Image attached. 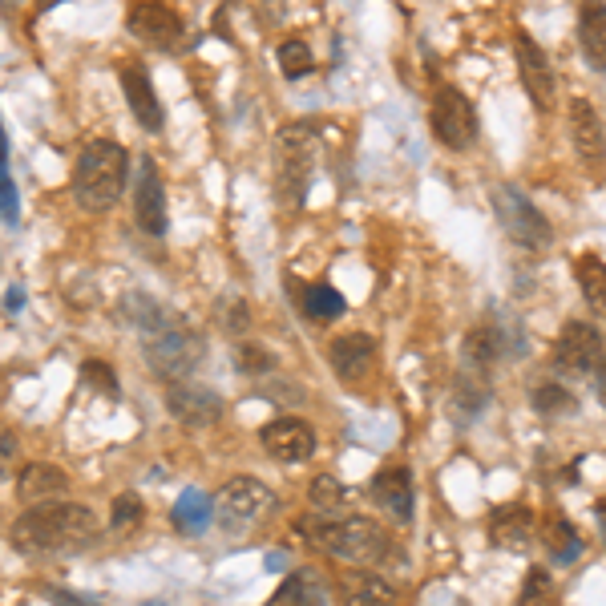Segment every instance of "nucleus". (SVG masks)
Returning <instances> with one entry per match:
<instances>
[{
	"label": "nucleus",
	"mask_w": 606,
	"mask_h": 606,
	"mask_svg": "<svg viewBox=\"0 0 606 606\" xmlns=\"http://www.w3.org/2000/svg\"><path fill=\"white\" fill-rule=\"evenodd\" d=\"M518 69H522V85H526L534 106L554 110V69H550V57L534 45L530 33H518Z\"/></svg>",
	"instance_id": "4468645a"
},
{
	"label": "nucleus",
	"mask_w": 606,
	"mask_h": 606,
	"mask_svg": "<svg viewBox=\"0 0 606 606\" xmlns=\"http://www.w3.org/2000/svg\"><path fill=\"white\" fill-rule=\"evenodd\" d=\"M134 219L146 235H166V190H162V178L154 170L150 158H142L138 166V182H134Z\"/></svg>",
	"instance_id": "ddd939ff"
},
{
	"label": "nucleus",
	"mask_w": 606,
	"mask_h": 606,
	"mask_svg": "<svg viewBox=\"0 0 606 606\" xmlns=\"http://www.w3.org/2000/svg\"><path fill=\"white\" fill-rule=\"evenodd\" d=\"M118 81H122V93H126V101H130V110H134L138 126H142V130H150V134H154V130H162L166 114H162L158 89H154L150 73L142 69V61H122V65H118Z\"/></svg>",
	"instance_id": "9d476101"
},
{
	"label": "nucleus",
	"mask_w": 606,
	"mask_h": 606,
	"mask_svg": "<svg viewBox=\"0 0 606 606\" xmlns=\"http://www.w3.org/2000/svg\"><path fill=\"white\" fill-rule=\"evenodd\" d=\"M235 356H239V372H251V376H267L275 368V356L259 344H239Z\"/></svg>",
	"instance_id": "72a5a7b5"
},
{
	"label": "nucleus",
	"mask_w": 606,
	"mask_h": 606,
	"mask_svg": "<svg viewBox=\"0 0 606 606\" xmlns=\"http://www.w3.org/2000/svg\"><path fill=\"white\" fill-rule=\"evenodd\" d=\"M574 279L582 287V299H586V308L606 324V263L594 259V255H582L574 263Z\"/></svg>",
	"instance_id": "393cba45"
},
{
	"label": "nucleus",
	"mask_w": 606,
	"mask_h": 606,
	"mask_svg": "<svg viewBox=\"0 0 606 606\" xmlns=\"http://www.w3.org/2000/svg\"><path fill=\"white\" fill-rule=\"evenodd\" d=\"M279 69H283V77L299 81L303 73L312 69V45H308V41H299V37L283 41V45H279Z\"/></svg>",
	"instance_id": "cd10ccee"
},
{
	"label": "nucleus",
	"mask_w": 606,
	"mask_h": 606,
	"mask_svg": "<svg viewBox=\"0 0 606 606\" xmlns=\"http://www.w3.org/2000/svg\"><path fill=\"white\" fill-rule=\"evenodd\" d=\"M142 606H162V602H142Z\"/></svg>",
	"instance_id": "c03bdc74"
},
{
	"label": "nucleus",
	"mask_w": 606,
	"mask_h": 606,
	"mask_svg": "<svg viewBox=\"0 0 606 606\" xmlns=\"http://www.w3.org/2000/svg\"><path fill=\"white\" fill-rule=\"evenodd\" d=\"M69 485V473L49 465V461H29L21 473H17V497L29 501V505H45V501H57V493Z\"/></svg>",
	"instance_id": "a211bd4d"
},
{
	"label": "nucleus",
	"mask_w": 606,
	"mask_h": 606,
	"mask_svg": "<svg viewBox=\"0 0 606 606\" xmlns=\"http://www.w3.org/2000/svg\"><path fill=\"white\" fill-rule=\"evenodd\" d=\"M453 400H457L461 417H477V413L485 409V400H489V392H485V380H477L473 372L457 376V392H453Z\"/></svg>",
	"instance_id": "c85d7f7f"
},
{
	"label": "nucleus",
	"mask_w": 606,
	"mask_h": 606,
	"mask_svg": "<svg viewBox=\"0 0 606 606\" xmlns=\"http://www.w3.org/2000/svg\"><path fill=\"white\" fill-rule=\"evenodd\" d=\"M283 566H287V554H271V558H267V570H275V574H279Z\"/></svg>",
	"instance_id": "79ce46f5"
},
{
	"label": "nucleus",
	"mask_w": 606,
	"mask_h": 606,
	"mask_svg": "<svg viewBox=\"0 0 606 606\" xmlns=\"http://www.w3.org/2000/svg\"><path fill=\"white\" fill-rule=\"evenodd\" d=\"M493 211L501 219V231L510 235L518 247L526 251H546L550 247V223L534 202L518 190V186H493Z\"/></svg>",
	"instance_id": "39448f33"
},
{
	"label": "nucleus",
	"mask_w": 606,
	"mask_h": 606,
	"mask_svg": "<svg viewBox=\"0 0 606 606\" xmlns=\"http://www.w3.org/2000/svg\"><path fill=\"white\" fill-rule=\"evenodd\" d=\"M340 598H344V606H392L396 590L372 570H352L340 582Z\"/></svg>",
	"instance_id": "4be33fe9"
},
{
	"label": "nucleus",
	"mask_w": 606,
	"mask_h": 606,
	"mask_svg": "<svg viewBox=\"0 0 606 606\" xmlns=\"http://www.w3.org/2000/svg\"><path fill=\"white\" fill-rule=\"evenodd\" d=\"M530 400H534V409H538V413H546V417L566 413V409H574V404H578V400H574V392H566L562 384H538Z\"/></svg>",
	"instance_id": "c756f323"
},
{
	"label": "nucleus",
	"mask_w": 606,
	"mask_h": 606,
	"mask_svg": "<svg viewBox=\"0 0 606 606\" xmlns=\"http://www.w3.org/2000/svg\"><path fill=\"white\" fill-rule=\"evenodd\" d=\"M303 538L312 546L328 550L332 558L356 562V566H380L392 558V538L384 526L368 522V518H340V522H312L303 518L299 522Z\"/></svg>",
	"instance_id": "7ed1b4c3"
},
{
	"label": "nucleus",
	"mask_w": 606,
	"mask_h": 606,
	"mask_svg": "<svg viewBox=\"0 0 606 606\" xmlns=\"http://www.w3.org/2000/svg\"><path fill=\"white\" fill-rule=\"evenodd\" d=\"M598 514H602V538H606V505H598Z\"/></svg>",
	"instance_id": "37998d69"
},
{
	"label": "nucleus",
	"mask_w": 606,
	"mask_h": 606,
	"mask_svg": "<svg viewBox=\"0 0 606 606\" xmlns=\"http://www.w3.org/2000/svg\"><path fill=\"white\" fill-rule=\"evenodd\" d=\"M263 396H267V400H287V404H299V400H303V392H299L295 384H271V388H263Z\"/></svg>",
	"instance_id": "4c0bfd02"
},
{
	"label": "nucleus",
	"mask_w": 606,
	"mask_h": 606,
	"mask_svg": "<svg viewBox=\"0 0 606 606\" xmlns=\"http://www.w3.org/2000/svg\"><path fill=\"white\" fill-rule=\"evenodd\" d=\"M9 538L21 554H77L97 538V518L77 501H45L17 518Z\"/></svg>",
	"instance_id": "f257e3e1"
},
{
	"label": "nucleus",
	"mask_w": 606,
	"mask_h": 606,
	"mask_svg": "<svg viewBox=\"0 0 606 606\" xmlns=\"http://www.w3.org/2000/svg\"><path fill=\"white\" fill-rule=\"evenodd\" d=\"M130 182V150L122 142L97 138L77 154L73 166V198L81 211H110Z\"/></svg>",
	"instance_id": "f03ea898"
},
{
	"label": "nucleus",
	"mask_w": 606,
	"mask_h": 606,
	"mask_svg": "<svg viewBox=\"0 0 606 606\" xmlns=\"http://www.w3.org/2000/svg\"><path fill=\"white\" fill-rule=\"evenodd\" d=\"M81 376H85L89 384H101V392H106V396H118V380H114V372L101 364V360H89V364L81 368Z\"/></svg>",
	"instance_id": "e433bc0d"
},
{
	"label": "nucleus",
	"mask_w": 606,
	"mask_h": 606,
	"mask_svg": "<svg viewBox=\"0 0 606 606\" xmlns=\"http://www.w3.org/2000/svg\"><path fill=\"white\" fill-rule=\"evenodd\" d=\"M263 449L275 457V461H287V465H299L316 453V433L308 429V421L299 417H275L271 425H263Z\"/></svg>",
	"instance_id": "9b49d317"
},
{
	"label": "nucleus",
	"mask_w": 606,
	"mask_h": 606,
	"mask_svg": "<svg viewBox=\"0 0 606 606\" xmlns=\"http://www.w3.org/2000/svg\"><path fill=\"white\" fill-rule=\"evenodd\" d=\"M267 606H328V594H324V582L316 570H291L283 578V586L267 598Z\"/></svg>",
	"instance_id": "aec40b11"
},
{
	"label": "nucleus",
	"mask_w": 606,
	"mask_h": 606,
	"mask_svg": "<svg viewBox=\"0 0 606 606\" xmlns=\"http://www.w3.org/2000/svg\"><path fill=\"white\" fill-rule=\"evenodd\" d=\"M166 404H170V413L182 421V425H190V429H207V425H215L219 417H223V396L215 392V388H207V384H170L166 388Z\"/></svg>",
	"instance_id": "1a4fd4ad"
},
{
	"label": "nucleus",
	"mask_w": 606,
	"mask_h": 606,
	"mask_svg": "<svg viewBox=\"0 0 606 606\" xmlns=\"http://www.w3.org/2000/svg\"><path fill=\"white\" fill-rule=\"evenodd\" d=\"M578 37H582V57L590 61V69H606V5H582Z\"/></svg>",
	"instance_id": "b1692460"
},
{
	"label": "nucleus",
	"mask_w": 606,
	"mask_h": 606,
	"mask_svg": "<svg viewBox=\"0 0 606 606\" xmlns=\"http://www.w3.org/2000/svg\"><path fill=\"white\" fill-rule=\"evenodd\" d=\"M49 602H53V606H89L85 598H73V594H65V590H49Z\"/></svg>",
	"instance_id": "ea45409f"
},
{
	"label": "nucleus",
	"mask_w": 606,
	"mask_h": 606,
	"mask_svg": "<svg viewBox=\"0 0 606 606\" xmlns=\"http://www.w3.org/2000/svg\"><path fill=\"white\" fill-rule=\"evenodd\" d=\"M146 364L166 380V384H186L198 364H202V336L186 324H174V320H158L154 328H146Z\"/></svg>",
	"instance_id": "20e7f679"
},
{
	"label": "nucleus",
	"mask_w": 606,
	"mask_h": 606,
	"mask_svg": "<svg viewBox=\"0 0 606 606\" xmlns=\"http://www.w3.org/2000/svg\"><path fill=\"white\" fill-rule=\"evenodd\" d=\"M542 546L554 554L558 566H570V562L582 558V538L574 534V526H570L562 514H550V518L542 522Z\"/></svg>",
	"instance_id": "a878e982"
},
{
	"label": "nucleus",
	"mask_w": 606,
	"mask_h": 606,
	"mask_svg": "<svg viewBox=\"0 0 606 606\" xmlns=\"http://www.w3.org/2000/svg\"><path fill=\"white\" fill-rule=\"evenodd\" d=\"M17 215H21V194H17V182L9 174V158H0V219L17 223Z\"/></svg>",
	"instance_id": "2f4dec72"
},
{
	"label": "nucleus",
	"mask_w": 606,
	"mask_h": 606,
	"mask_svg": "<svg viewBox=\"0 0 606 606\" xmlns=\"http://www.w3.org/2000/svg\"><path fill=\"white\" fill-rule=\"evenodd\" d=\"M372 497L380 501V510H388L396 522H413V505H417V497H413V473L409 469H380L376 477H372Z\"/></svg>",
	"instance_id": "f3484780"
},
{
	"label": "nucleus",
	"mask_w": 606,
	"mask_h": 606,
	"mask_svg": "<svg viewBox=\"0 0 606 606\" xmlns=\"http://www.w3.org/2000/svg\"><path fill=\"white\" fill-rule=\"evenodd\" d=\"M303 312H308L312 320H340L344 316V295L332 283H316V287H308V295H303Z\"/></svg>",
	"instance_id": "bb28decb"
},
{
	"label": "nucleus",
	"mask_w": 606,
	"mask_h": 606,
	"mask_svg": "<svg viewBox=\"0 0 606 606\" xmlns=\"http://www.w3.org/2000/svg\"><path fill=\"white\" fill-rule=\"evenodd\" d=\"M142 522V501H138V493H122L118 501H114V518H110V526L122 534V530H134Z\"/></svg>",
	"instance_id": "f704fd0d"
},
{
	"label": "nucleus",
	"mask_w": 606,
	"mask_h": 606,
	"mask_svg": "<svg viewBox=\"0 0 606 606\" xmlns=\"http://www.w3.org/2000/svg\"><path fill=\"white\" fill-rule=\"evenodd\" d=\"M130 33L150 49H174L182 37V21L170 5H134L130 9Z\"/></svg>",
	"instance_id": "2eb2a0df"
},
{
	"label": "nucleus",
	"mask_w": 606,
	"mask_h": 606,
	"mask_svg": "<svg viewBox=\"0 0 606 606\" xmlns=\"http://www.w3.org/2000/svg\"><path fill=\"white\" fill-rule=\"evenodd\" d=\"M505 352V332L493 328V320H481L473 324V332L465 336V364L477 368V372H489Z\"/></svg>",
	"instance_id": "5701e85b"
},
{
	"label": "nucleus",
	"mask_w": 606,
	"mask_h": 606,
	"mask_svg": "<svg viewBox=\"0 0 606 606\" xmlns=\"http://www.w3.org/2000/svg\"><path fill=\"white\" fill-rule=\"evenodd\" d=\"M554 356L566 372L574 376H586L602 364V336L598 328H590L586 320H566L562 332H558V344H554Z\"/></svg>",
	"instance_id": "6e6552de"
},
{
	"label": "nucleus",
	"mask_w": 606,
	"mask_h": 606,
	"mask_svg": "<svg viewBox=\"0 0 606 606\" xmlns=\"http://www.w3.org/2000/svg\"><path fill=\"white\" fill-rule=\"evenodd\" d=\"M598 400H602V409H606V360L598 364Z\"/></svg>",
	"instance_id": "a19ab883"
},
{
	"label": "nucleus",
	"mask_w": 606,
	"mask_h": 606,
	"mask_svg": "<svg viewBox=\"0 0 606 606\" xmlns=\"http://www.w3.org/2000/svg\"><path fill=\"white\" fill-rule=\"evenodd\" d=\"M570 138H574V150L582 154V162L590 170H598L602 158H606V134H602V122H598V114H594V106L586 97L570 101Z\"/></svg>",
	"instance_id": "dca6fc26"
},
{
	"label": "nucleus",
	"mask_w": 606,
	"mask_h": 606,
	"mask_svg": "<svg viewBox=\"0 0 606 606\" xmlns=\"http://www.w3.org/2000/svg\"><path fill=\"white\" fill-rule=\"evenodd\" d=\"M21 303H25V287L21 283H13L9 287V299H5V312L13 316V312H21Z\"/></svg>",
	"instance_id": "58836bf2"
},
{
	"label": "nucleus",
	"mask_w": 606,
	"mask_h": 606,
	"mask_svg": "<svg viewBox=\"0 0 606 606\" xmlns=\"http://www.w3.org/2000/svg\"><path fill=\"white\" fill-rule=\"evenodd\" d=\"M546 594H550V574H546L542 566H530V574H526V586H522V598H518V606H542V602H546Z\"/></svg>",
	"instance_id": "c9c22d12"
},
{
	"label": "nucleus",
	"mask_w": 606,
	"mask_h": 606,
	"mask_svg": "<svg viewBox=\"0 0 606 606\" xmlns=\"http://www.w3.org/2000/svg\"><path fill=\"white\" fill-rule=\"evenodd\" d=\"M433 134L445 150H469L477 142V110L457 85H441L433 97Z\"/></svg>",
	"instance_id": "423d86ee"
},
{
	"label": "nucleus",
	"mask_w": 606,
	"mask_h": 606,
	"mask_svg": "<svg viewBox=\"0 0 606 606\" xmlns=\"http://www.w3.org/2000/svg\"><path fill=\"white\" fill-rule=\"evenodd\" d=\"M275 510V493L255 481V477H231L219 493V518L239 530V526H259Z\"/></svg>",
	"instance_id": "0eeeda50"
},
{
	"label": "nucleus",
	"mask_w": 606,
	"mask_h": 606,
	"mask_svg": "<svg viewBox=\"0 0 606 606\" xmlns=\"http://www.w3.org/2000/svg\"><path fill=\"white\" fill-rule=\"evenodd\" d=\"M534 534V514L526 510V505H501V510H493L489 518V538L493 546L501 550H522Z\"/></svg>",
	"instance_id": "6ab92c4d"
},
{
	"label": "nucleus",
	"mask_w": 606,
	"mask_h": 606,
	"mask_svg": "<svg viewBox=\"0 0 606 606\" xmlns=\"http://www.w3.org/2000/svg\"><path fill=\"white\" fill-rule=\"evenodd\" d=\"M308 501L316 510H340L344 505V485L332 477V473H320L312 485H308Z\"/></svg>",
	"instance_id": "7c9ffc66"
},
{
	"label": "nucleus",
	"mask_w": 606,
	"mask_h": 606,
	"mask_svg": "<svg viewBox=\"0 0 606 606\" xmlns=\"http://www.w3.org/2000/svg\"><path fill=\"white\" fill-rule=\"evenodd\" d=\"M17 461H21V437L13 425H0V485L13 477Z\"/></svg>",
	"instance_id": "473e14b6"
},
{
	"label": "nucleus",
	"mask_w": 606,
	"mask_h": 606,
	"mask_svg": "<svg viewBox=\"0 0 606 606\" xmlns=\"http://www.w3.org/2000/svg\"><path fill=\"white\" fill-rule=\"evenodd\" d=\"M174 530L186 534V538H198L207 534V526L215 522V501L202 493V489H186L178 501H174V514H170Z\"/></svg>",
	"instance_id": "412c9836"
},
{
	"label": "nucleus",
	"mask_w": 606,
	"mask_h": 606,
	"mask_svg": "<svg viewBox=\"0 0 606 606\" xmlns=\"http://www.w3.org/2000/svg\"><path fill=\"white\" fill-rule=\"evenodd\" d=\"M328 360H332V372L344 384H364L376 372V340L364 336V332H344V336L332 340Z\"/></svg>",
	"instance_id": "f8f14e48"
}]
</instances>
